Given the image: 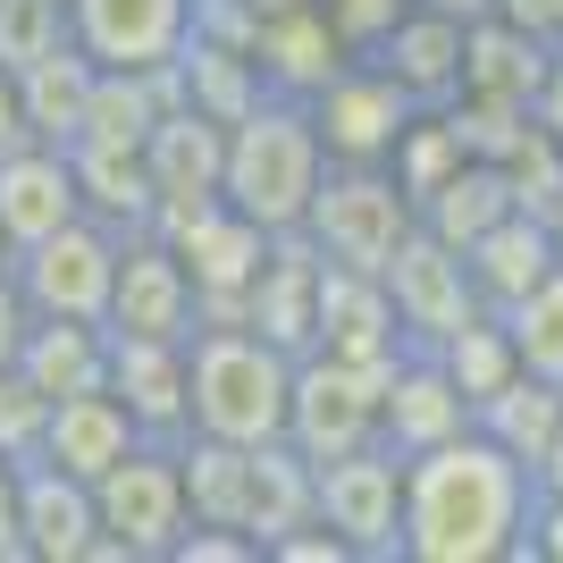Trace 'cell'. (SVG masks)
Listing matches in <instances>:
<instances>
[{
	"instance_id": "cell-1",
	"label": "cell",
	"mask_w": 563,
	"mask_h": 563,
	"mask_svg": "<svg viewBox=\"0 0 563 563\" xmlns=\"http://www.w3.org/2000/svg\"><path fill=\"white\" fill-rule=\"evenodd\" d=\"M530 505V463H514L488 429H454L404 454V563H514Z\"/></svg>"
},
{
	"instance_id": "cell-2",
	"label": "cell",
	"mask_w": 563,
	"mask_h": 563,
	"mask_svg": "<svg viewBox=\"0 0 563 563\" xmlns=\"http://www.w3.org/2000/svg\"><path fill=\"white\" fill-rule=\"evenodd\" d=\"M286 387H295V353H278L244 320H202L186 336V429L202 438H235V446L286 438Z\"/></svg>"
},
{
	"instance_id": "cell-3",
	"label": "cell",
	"mask_w": 563,
	"mask_h": 563,
	"mask_svg": "<svg viewBox=\"0 0 563 563\" xmlns=\"http://www.w3.org/2000/svg\"><path fill=\"white\" fill-rule=\"evenodd\" d=\"M329 177V152H320V126H311L303 101L261 93L253 110L228 126V161H219V202L244 211L261 235L303 228L311 194Z\"/></svg>"
},
{
	"instance_id": "cell-4",
	"label": "cell",
	"mask_w": 563,
	"mask_h": 563,
	"mask_svg": "<svg viewBox=\"0 0 563 563\" xmlns=\"http://www.w3.org/2000/svg\"><path fill=\"white\" fill-rule=\"evenodd\" d=\"M101 539L85 563H168L186 530V479H177V438H143L93 479Z\"/></svg>"
},
{
	"instance_id": "cell-5",
	"label": "cell",
	"mask_w": 563,
	"mask_h": 563,
	"mask_svg": "<svg viewBox=\"0 0 563 563\" xmlns=\"http://www.w3.org/2000/svg\"><path fill=\"white\" fill-rule=\"evenodd\" d=\"M421 228L412 219V202L396 194V177L387 168H345L329 161V177H320V194H311V211H303V244L320 261H336V269H387L396 261V244Z\"/></svg>"
},
{
	"instance_id": "cell-6",
	"label": "cell",
	"mask_w": 563,
	"mask_h": 563,
	"mask_svg": "<svg viewBox=\"0 0 563 563\" xmlns=\"http://www.w3.org/2000/svg\"><path fill=\"white\" fill-rule=\"evenodd\" d=\"M311 521H329L353 563H404V463L378 438L311 463Z\"/></svg>"
},
{
	"instance_id": "cell-7",
	"label": "cell",
	"mask_w": 563,
	"mask_h": 563,
	"mask_svg": "<svg viewBox=\"0 0 563 563\" xmlns=\"http://www.w3.org/2000/svg\"><path fill=\"white\" fill-rule=\"evenodd\" d=\"M118 244H126L118 228L76 211L51 235H34L25 253H9V278H18L25 311H43V320H101L110 311V278H118Z\"/></svg>"
},
{
	"instance_id": "cell-8",
	"label": "cell",
	"mask_w": 563,
	"mask_h": 563,
	"mask_svg": "<svg viewBox=\"0 0 563 563\" xmlns=\"http://www.w3.org/2000/svg\"><path fill=\"white\" fill-rule=\"evenodd\" d=\"M152 235L186 261V278H194V329H202V320H244V286H253L261 253H269V235H261L253 219L228 211V202L211 194V202H194V211L152 219Z\"/></svg>"
},
{
	"instance_id": "cell-9",
	"label": "cell",
	"mask_w": 563,
	"mask_h": 563,
	"mask_svg": "<svg viewBox=\"0 0 563 563\" xmlns=\"http://www.w3.org/2000/svg\"><path fill=\"white\" fill-rule=\"evenodd\" d=\"M378 378L362 362H336V353H295V387H286V446L303 463H329L378 438Z\"/></svg>"
},
{
	"instance_id": "cell-10",
	"label": "cell",
	"mask_w": 563,
	"mask_h": 563,
	"mask_svg": "<svg viewBox=\"0 0 563 563\" xmlns=\"http://www.w3.org/2000/svg\"><path fill=\"white\" fill-rule=\"evenodd\" d=\"M311 126H320V152L345 168H387V152H396L404 118L421 110V101L404 93L387 68H371V59H345V68L320 85V93L303 101Z\"/></svg>"
},
{
	"instance_id": "cell-11",
	"label": "cell",
	"mask_w": 563,
	"mask_h": 563,
	"mask_svg": "<svg viewBox=\"0 0 563 563\" xmlns=\"http://www.w3.org/2000/svg\"><path fill=\"white\" fill-rule=\"evenodd\" d=\"M378 286H387V303H396V329L404 345H446L463 320H479V295H471V269L454 244H438L429 228H412L396 244V261L378 269Z\"/></svg>"
},
{
	"instance_id": "cell-12",
	"label": "cell",
	"mask_w": 563,
	"mask_h": 563,
	"mask_svg": "<svg viewBox=\"0 0 563 563\" xmlns=\"http://www.w3.org/2000/svg\"><path fill=\"white\" fill-rule=\"evenodd\" d=\"M101 329L110 336H161V345H186L194 336V278L152 228H135L118 244V278H110Z\"/></svg>"
},
{
	"instance_id": "cell-13",
	"label": "cell",
	"mask_w": 563,
	"mask_h": 563,
	"mask_svg": "<svg viewBox=\"0 0 563 563\" xmlns=\"http://www.w3.org/2000/svg\"><path fill=\"white\" fill-rule=\"evenodd\" d=\"M68 43L93 68H168L194 34V0H59Z\"/></svg>"
},
{
	"instance_id": "cell-14",
	"label": "cell",
	"mask_w": 563,
	"mask_h": 563,
	"mask_svg": "<svg viewBox=\"0 0 563 563\" xmlns=\"http://www.w3.org/2000/svg\"><path fill=\"white\" fill-rule=\"evenodd\" d=\"M311 353H336V362H362V371H387L404 353L396 303L371 269H336L320 261V286H311Z\"/></svg>"
},
{
	"instance_id": "cell-15",
	"label": "cell",
	"mask_w": 563,
	"mask_h": 563,
	"mask_svg": "<svg viewBox=\"0 0 563 563\" xmlns=\"http://www.w3.org/2000/svg\"><path fill=\"white\" fill-rule=\"evenodd\" d=\"M454 429H471V396L446 378L438 353L404 345L396 362H387V378H378V446L404 463V454L438 446V438H454Z\"/></svg>"
},
{
	"instance_id": "cell-16",
	"label": "cell",
	"mask_w": 563,
	"mask_h": 563,
	"mask_svg": "<svg viewBox=\"0 0 563 563\" xmlns=\"http://www.w3.org/2000/svg\"><path fill=\"white\" fill-rule=\"evenodd\" d=\"M18 539L25 563H85L101 539V514H93V479L25 454L18 463Z\"/></svg>"
},
{
	"instance_id": "cell-17",
	"label": "cell",
	"mask_w": 563,
	"mask_h": 563,
	"mask_svg": "<svg viewBox=\"0 0 563 563\" xmlns=\"http://www.w3.org/2000/svg\"><path fill=\"white\" fill-rule=\"evenodd\" d=\"M219 161H228V126L202 110H186V101H168L161 118H152V135H143V168H152V202L168 211H194V202H211L219 194Z\"/></svg>"
},
{
	"instance_id": "cell-18",
	"label": "cell",
	"mask_w": 563,
	"mask_h": 563,
	"mask_svg": "<svg viewBox=\"0 0 563 563\" xmlns=\"http://www.w3.org/2000/svg\"><path fill=\"white\" fill-rule=\"evenodd\" d=\"M371 68H387L404 85V93L421 101V110H438V101H454V85H463V18H446V9H404L387 34H378L371 51H362Z\"/></svg>"
},
{
	"instance_id": "cell-19",
	"label": "cell",
	"mask_w": 563,
	"mask_h": 563,
	"mask_svg": "<svg viewBox=\"0 0 563 563\" xmlns=\"http://www.w3.org/2000/svg\"><path fill=\"white\" fill-rule=\"evenodd\" d=\"M244 51H253V68H261V93H278V101H311L353 59L311 0L303 9H278V18H253V43Z\"/></svg>"
},
{
	"instance_id": "cell-20",
	"label": "cell",
	"mask_w": 563,
	"mask_h": 563,
	"mask_svg": "<svg viewBox=\"0 0 563 563\" xmlns=\"http://www.w3.org/2000/svg\"><path fill=\"white\" fill-rule=\"evenodd\" d=\"M547 59L555 43L521 34L505 18H471L463 25V101H496V110H539V85H547Z\"/></svg>"
},
{
	"instance_id": "cell-21",
	"label": "cell",
	"mask_w": 563,
	"mask_h": 563,
	"mask_svg": "<svg viewBox=\"0 0 563 563\" xmlns=\"http://www.w3.org/2000/svg\"><path fill=\"white\" fill-rule=\"evenodd\" d=\"M76 168L59 143H18V152H0V244L25 253L34 235H51L59 219H76Z\"/></svg>"
},
{
	"instance_id": "cell-22",
	"label": "cell",
	"mask_w": 563,
	"mask_h": 563,
	"mask_svg": "<svg viewBox=\"0 0 563 563\" xmlns=\"http://www.w3.org/2000/svg\"><path fill=\"white\" fill-rule=\"evenodd\" d=\"M143 438H186V345L161 336H110V378H101Z\"/></svg>"
},
{
	"instance_id": "cell-23",
	"label": "cell",
	"mask_w": 563,
	"mask_h": 563,
	"mask_svg": "<svg viewBox=\"0 0 563 563\" xmlns=\"http://www.w3.org/2000/svg\"><path fill=\"white\" fill-rule=\"evenodd\" d=\"M126 446H143V429L126 421V404H118L110 387H85V396L43 404V438H34V454H43V463L76 471V479H101Z\"/></svg>"
},
{
	"instance_id": "cell-24",
	"label": "cell",
	"mask_w": 563,
	"mask_h": 563,
	"mask_svg": "<svg viewBox=\"0 0 563 563\" xmlns=\"http://www.w3.org/2000/svg\"><path fill=\"white\" fill-rule=\"evenodd\" d=\"M9 371H18L43 404L85 396V387L110 378V329H101V320H43V311H34L25 336H18V353H9Z\"/></svg>"
},
{
	"instance_id": "cell-25",
	"label": "cell",
	"mask_w": 563,
	"mask_h": 563,
	"mask_svg": "<svg viewBox=\"0 0 563 563\" xmlns=\"http://www.w3.org/2000/svg\"><path fill=\"white\" fill-rule=\"evenodd\" d=\"M463 269H471V295H479V311H505L521 303L530 286L555 269V244H547V219L530 211H505L488 235H471L463 244Z\"/></svg>"
},
{
	"instance_id": "cell-26",
	"label": "cell",
	"mask_w": 563,
	"mask_h": 563,
	"mask_svg": "<svg viewBox=\"0 0 563 563\" xmlns=\"http://www.w3.org/2000/svg\"><path fill=\"white\" fill-rule=\"evenodd\" d=\"M68 168H76V202H85V219H101V228L118 235H135L152 228V168H143L135 143H93V135H76L68 143Z\"/></svg>"
},
{
	"instance_id": "cell-27",
	"label": "cell",
	"mask_w": 563,
	"mask_h": 563,
	"mask_svg": "<svg viewBox=\"0 0 563 563\" xmlns=\"http://www.w3.org/2000/svg\"><path fill=\"white\" fill-rule=\"evenodd\" d=\"M18 76V110H25V135L34 143H59L68 152L76 143V126H85V93H93V59L76 43H51V51H34L25 68H9Z\"/></svg>"
},
{
	"instance_id": "cell-28",
	"label": "cell",
	"mask_w": 563,
	"mask_h": 563,
	"mask_svg": "<svg viewBox=\"0 0 563 563\" xmlns=\"http://www.w3.org/2000/svg\"><path fill=\"white\" fill-rule=\"evenodd\" d=\"M168 68H177V93H186V110L219 118V126H235V118L261 101V68H253V51L211 43V34H186V51H177Z\"/></svg>"
},
{
	"instance_id": "cell-29",
	"label": "cell",
	"mask_w": 563,
	"mask_h": 563,
	"mask_svg": "<svg viewBox=\"0 0 563 563\" xmlns=\"http://www.w3.org/2000/svg\"><path fill=\"white\" fill-rule=\"evenodd\" d=\"M505 211H521V202H514V186H505V168H496V161H463V168H454V177H446L438 194H429V202H421L412 219H421V228L438 235V244H454V253H463L471 235H488Z\"/></svg>"
},
{
	"instance_id": "cell-30",
	"label": "cell",
	"mask_w": 563,
	"mask_h": 563,
	"mask_svg": "<svg viewBox=\"0 0 563 563\" xmlns=\"http://www.w3.org/2000/svg\"><path fill=\"white\" fill-rule=\"evenodd\" d=\"M555 421H563V387L555 378H530V371H514L496 396L471 404V429H488L514 463H539V446L555 438Z\"/></svg>"
},
{
	"instance_id": "cell-31",
	"label": "cell",
	"mask_w": 563,
	"mask_h": 563,
	"mask_svg": "<svg viewBox=\"0 0 563 563\" xmlns=\"http://www.w3.org/2000/svg\"><path fill=\"white\" fill-rule=\"evenodd\" d=\"M295 521H311V463L286 438H269V446H253V496H244V530H253V547L269 555V539H286Z\"/></svg>"
},
{
	"instance_id": "cell-32",
	"label": "cell",
	"mask_w": 563,
	"mask_h": 563,
	"mask_svg": "<svg viewBox=\"0 0 563 563\" xmlns=\"http://www.w3.org/2000/svg\"><path fill=\"white\" fill-rule=\"evenodd\" d=\"M471 152H463V135H454V118H446V101L438 110H412L404 118V135H396V152H387V177H396V194L421 211L429 194L446 186L454 168H463Z\"/></svg>"
},
{
	"instance_id": "cell-33",
	"label": "cell",
	"mask_w": 563,
	"mask_h": 563,
	"mask_svg": "<svg viewBox=\"0 0 563 563\" xmlns=\"http://www.w3.org/2000/svg\"><path fill=\"white\" fill-rule=\"evenodd\" d=\"M496 320H505V336H514V362H521V371L563 387V261L530 286V295H521V303L496 311Z\"/></svg>"
},
{
	"instance_id": "cell-34",
	"label": "cell",
	"mask_w": 563,
	"mask_h": 563,
	"mask_svg": "<svg viewBox=\"0 0 563 563\" xmlns=\"http://www.w3.org/2000/svg\"><path fill=\"white\" fill-rule=\"evenodd\" d=\"M429 353L446 362V378L463 387L471 404H479V396H496V387H505V378L521 371V362H514V336H505V320H496V311L463 320V329H454L446 345H429Z\"/></svg>"
},
{
	"instance_id": "cell-35",
	"label": "cell",
	"mask_w": 563,
	"mask_h": 563,
	"mask_svg": "<svg viewBox=\"0 0 563 563\" xmlns=\"http://www.w3.org/2000/svg\"><path fill=\"white\" fill-rule=\"evenodd\" d=\"M496 168H505V186H514V202H521L530 219H547V202L563 194V143L547 135L539 118H530V135H521V143H514V152H505Z\"/></svg>"
},
{
	"instance_id": "cell-36",
	"label": "cell",
	"mask_w": 563,
	"mask_h": 563,
	"mask_svg": "<svg viewBox=\"0 0 563 563\" xmlns=\"http://www.w3.org/2000/svg\"><path fill=\"white\" fill-rule=\"evenodd\" d=\"M51 43H68V9L59 0H0V68H25Z\"/></svg>"
},
{
	"instance_id": "cell-37",
	"label": "cell",
	"mask_w": 563,
	"mask_h": 563,
	"mask_svg": "<svg viewBox=\"0 0 563 563\" xmlns=\"http://www.w3.org/2000/svg\"><path fill=\"white\" fill-rule=\"evenodd\" d=\"M311 9H320V18H329V34L353 51V59H362V51H371L378 34H387V25L412 9V0H311Z\"/></svg>"
},
{
	"instance_id": "cell-38",
	"label": "cell",
	"mask_w": 563,
	"mask_h": 563,
	"mask_svg": "<svg viewBox=\"0 0 563 563\" xmlns=\"http://www.w3.org/2000/svg\"><path fill=\"white\" fill-rule=\"evenodd\" d=\"M168 563H261V547L244 530H228V521H186L177 547H168Z\"/></svg>"
},
{
	"instance_id": "cell-39",
	"label": "cell",
	"mask_w": 563,
	"mask_h": 563,
	"mask_svg": "<svg viewBox=\"0 0 563 563\" xmlns=\"http://www.w3.org/2000/svg\"><path fill=\"white\" fill-rule=\"evenodd\" d=\"M514 563H563V496H539V505H530V530H521Z\"/></svg>"
},
{
	"instance_id": "cell-40",
	"label": "cell",
	"mask_w": 563,
	"mask_h": 563,
	"mask_svg": "<svg viewBox=\"0 0 563 563\" xmlns=\"http://www.w3.org/2000/svg\"><path fill=\"white\" fill-rule=\"evenodd\" d=\"M0 563H25V539H18V463L0 454Z\"/></svg>"
},
{
	"instance_id": "cell-41",
	"label": "cell",
	"mask_w": 563,
	"mask_h": 563,
	"mask_svg": "<svg viewBox=\"0 0 563 563\" xmlns=\"http://www.w3.org/2000/svg\"><path fill=\"white\" fill-rule=\"evenodd\" d=\"M488 18H505V25H521V34L555 43V0H488Z\"/></svg>"
},
{
	"instance_id": "cell-42",
	"label": "cell",
	"mask_w": 563,
	"mask_h": 563,
	"mask_svg": "<svg viewBox=\"0 0 563 563\" xmlns=\"http://www.w3.org/2000/svg\"><path fill=\"white\" fill-rule=\"evenodd\" d=\"M25 320H34V311H25V295H18V278H9V269H0V371H9V353H18V336H25Z\"/></svg>"
},
{
	"instance_id": "cell-43",
	"label": "cell",
	"mask_w": 563,
	"mask_h": 563,
	"mask_svg": "<svg viewBox=\"0 0 563 563\" xmlns=\"http://www.w3.org/2000/svg\"><path fill=\"white\" fill-rule=\"evenodd\" d=\"M539 126L563 143V43H555V59H547V85H539Z\"/></svg>"
},
{
	"instance_id": "cell-44",
	"label": "cell",
	"mask_w": 563,
	"mask_h": 563,
	"mask_svg": "<svg viewBox=\"0 0 563 563\" xmlns=\"http://www.w3.org/2000/svg\"><path fill=\"white\" fill-rule=\"evenodd\" d=\"M18 143H34V135H25V110H18V76L0 68V152H18Z\"/></svg>"
},
{
	"instance_id": "cell-45",
	"label": "cell",
	"mask_w": 563,
	"mask_h": 563,
	"mask_svg": "<svg viewBox=\"0 0 563 563\" xmlns=\"http://www.w3.org/2000/svg\"><path fill=\"white\" fill-rule=\"evenodd\" d=\"M530 488H539V496H563V421H555V438L539 446V463H530Z\"/></svg>"
},
{
	"instance_id": "cell-46",
	"label": "cell",
	"mask_w": 563,
	"mask_h": 563,
	"mask_svg": "<svg viewBox=\"0 0 563 563\" xmlns=\"http://www.w3.org/2000/svg\"><path fill=\"white\" fill-rule=\"evenodd\" d=\"M421 9H446V18H463V25H471V18H488V0H421Z\"/></svg>"
},
{
	"instance_id": "cell-47",
	"label": "cell",
	"mask_w": 563,
	"mask_h": 563,
	"mask_svg": "<svg viewBox=\"0 0 563 563\" xmlns=\"http://www.w3.org/2000/svg\"><path fill=\"white\" fill-rule=\"evenodd\" d=\"M547 244H555V261H563V194L547 202Z\"/></svg>"
},
{
	"instance_id": "cell-48",
	"label": "cell",
	"mask_w": 563,
	"mask_h": 563,
	"mask_svg": "<svg viewBox=\"0 0 563 563\" xmlns=\"http://www.w3.org/2000/svg\"><path fill=\"white\" fill-rule=\"evenodd\" d=\"M244 9H253V18H278V9H303V0H244Z\"/></svg>"
},
{
	"instance_id": "cell-49",
	"label": "cell",
	"mask_w": 563,
	"mask_h": 563,
	"mask_svg": "<svg viewBox=\"0 0 563 563\" xmlns=\"http://www.w3.org/2000/svg\"><path fill=\"white\" fill-rule=\"evenodd\" d=\"M555 43H563V0H555Z\"/></svg>"
}]
</instances>
